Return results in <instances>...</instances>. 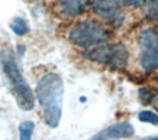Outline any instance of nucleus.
<instances>
[{"label": "nucleus", "instance_id": "nucleus-14", "mask_svg": "<svg viewBox=\"0 0 158 140\" xmlns=\"http://www.w3.org/2000/svg\"><path fill=\"white\" fill-rule=\"evenodd\" d=\"M155 107H157V110H158V94H157V97H155Z\"/></svg>", "mask_w": 158, "mask_h": 140}, {"label": "nucleus", "instance_id": "nucleus-7", "mask_svg": "<svg viewBox=\"0 0 158 140\" xmlns=\"http://www.w3.org/2000/svg\"><path fill=\"white\" fill-rule=\"evenodd\" d=\"M134 134L135 129L129 121H119L96 133L93 137H90V140H120L132 137Z\"/></svg>", "mask_w": 158, "mask_h": 140}, {"label": "nucleus", "instance_id": "nucleus-13", "mask_svg": "<svg viewBox=\"0 0 158 140\" xmlns=\"http://www.w3.org/2000/svg\"><path fill=\"white\" fill-rule=\"evenodd\" d=\"M122 3H125L126 6H131V7H138V6L144 5L145 0H122Z\"/></svg>", "mask_w": 158, "mask_h": 140}, {"label": "nucleus", "instance_id": "nucleus-4", "mask_svg": "<svg viewBox=\"0 0 158 140\" xmlns=\"http://www.w3.org/2000/svg\"><path fill=\"white\" fill-rule=\"evenodd\" d=\"M86 58L113 69H123L128 65L129 53L123 44H100L86 52Z\"/></svg>", "mask_w": 158, "mask_h": 140}, {"label": "nucleus", "instance_id": "nucleus-8", "mask_svg": "<svg viewBox=\"0 0 158 140\" xmlns=\"http://www.w3.org/2000/svg\"><path fill=\"white\" fill-rule=\"evenodd\" d=\"M87 0H60V6L61 10L67 16H78L81 15L84 9H86Z\"/></svg>", "mask_w": 158, "mask_h": 140}, {"label": "nucleus", "instance_id": "nucleus-9", "mask_svg": "<svg viewBox=\"0 0 158 140\" xmlns=\"http://www.w3.org/2000/svg\"><path fill=\"white\" fill-rule=\"evenodd\" d=\"M10 29L13 30V33H16L18 36H23L29 32V26L26 23V20L22 19V18H16V19L12 20L10 23Z\"/></svg>", "mask_w": 158, "mask_h": 140}, {"label": "nucleus", "instance_id": "nucleus-5", "mask_svg": "<svg viewBox=\"0 0 158 140\" xmlns=\"http://www.w3.org/2000/svg\"><path fill=\"white\" fill-rule=\"evenodd\" d=\"M139 64L145 71L158 68V29L147 28L139 33Z\"/></svg>", "mask_w": 158, "mask_h": 140}, {"label": "nucleus", "instance_id": "nucleus-6", "mask_svg": "<svg viewBox=\"0 0 158 140\" xmlns=\"http://www.w3.org/2000/svg\"><path fill=\"white\" fill-rule=\"evenodd\" d=\"M91 9L99 18L106 20L113 28H119L123 23L122 0H91Z\"/></svg>", "mask_w": 158, "mask_h": 140}, {"label": "nucleus", "instance_id": "nucleus-10", "mask_svg": "<svg viewBox=\"0 0 158 140\" xmlns=\"http://www.w3.org/2000/svg\"><path fill=\"white\" fill-rule=\"evenodd\" d=\"M34 129V121H22L19 124V140H32Z\"/></svg>", "mask_w": 158, "mask_h": 140}, {"label": "nucleus", "instance_id": "nucleus-15", "mask_svg": "<svg viewBox=\"0 0 158 140\" xmlns=\"http://www.w3.org/2000/svg\"><path fill=\"white\" fill-rule=\"evenodd\" d=\"M148 140H158V137H152V139H148Z\"/></svg>", "mask_w": 158, "mask_h": 140}, {"label": "nucleus", "instance_id": "nucleus-1", "mask_svg": "<svg viewBox=\"0 0 158 140\" xmlns=\"http://www.w3.org/2000/svg\"><path fill=\"white\" fill-rule=\"evenodd\" d=\"M36 98L45 124L51 129H57L61 121L64 100V82L61 77L55 72L44 74L36 84Z\"/></svg>", "mask_w": 158, "mask_h": 140}, {"label": "nucleus", "instance_id": "nucleus-12", "mask_svg": "<svg viewBox=\"0 0 158 140\" xmlns=\"http://www.w3.org/2000/svg\"><path fill=\"white\" fill-rule=\"evenodd\" d=\"M139 121L142 123H149V124H158V114H155L154 111H141L138 114Z\"/></svg>", "mask_w": 158, "mask_h": 140}, {"label": "nucleus", "instance_id": "nucleus-11", "mask_svg": "<svg viewBox=\"0 0 158 140\" xmlns=\"http://www.w3.org/2000/svg\"><path fill=\"white\" fill-rule=\"evenodd\" d=\"M145 18L149 20H158V0H145Z\"/></svg>", "mask_w": 158, "mask_h": 140}, {"label": "nucleus", "instance_id": "nucleus-3", "mask_svg": "<svg viewBox=\"0 0 158 140\" xmlns=\"http://www.w3.org/2000/svg\"><path fill=\"white\" fill-rule=\"evenodd\" d=\"M110 38V30L103 23L93 19H84L77 22L68 33V39L76 46L84 49L94 48L97 45L105 44Z\"/></svg>", "mask_w": 158, "mask_h": 140}, {"label": "nucleus", "instance_id": "nucleus-2", "mask_svg": "<svg viewBox=\"0 0 158 140\" xmlns=\"http://www.w3.org/2000/svg\"><path fill=\"white\" fill-rule=\"evenodd\" d=\"M0 64L3 68V72L7 77V81L10 84V90L13 94L16 104L20 110L31 111L35 107V94L32 91L31 85L25 80L23 74L20 71L19 65L15 59L13 53L9 49H5L0 52Z\"/></svg>", "mask_w": 158, "mask_h": 140}]
</instances>
